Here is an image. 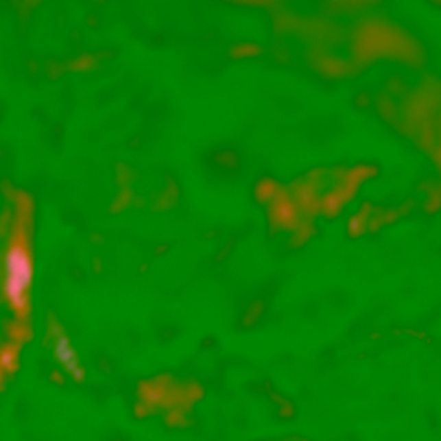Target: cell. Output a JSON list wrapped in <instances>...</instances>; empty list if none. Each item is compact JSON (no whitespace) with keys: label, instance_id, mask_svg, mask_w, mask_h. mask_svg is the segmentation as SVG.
I'll return each instance as SVG.
<instances>
[{"label":"cell","instance_id":"obj_1","mask_svg":"<svg viewBox=\"0 0 441 441\" xmlns=\"http://www.w3.org/2000/svg\"><path fill=\"white\" fill-rule=\"evenodd\" d=\"M378 59H393L412 67H422L427 52L422 43L402 26L383 18L357 23L352 33V60L367 67Z\"/></svg>","mask_w":441,"mask_h":441},{"label":"cell","instance_id":"obj_2","mask_svg":"<svg viewBox=\"0 0 441 441\" xmlns=\"http://www.w3.org/2000/svg\"><path fill=\"white\" fill-rule=\"evenodd\" d=\"M312 66L328 80L350 78V76L359 75L363 69V66L357 64L355 60H345L329 53L326 47H315L314 53H312Z\"/></svg>","mask_w":441,"mask_h":441},{"label":"cell","instance_id":"obj_3","mask_svg":"<svg viewBox=\"0 0 441 441\" xmlns=\"http://www.w3.org/2000/svg\"><path fill=\"white\" fill-rule=\"evenodd\" d=\"M374 211H376V205L372 204L371 200H363L362 204L359 205V208H357V211L348 217V221H346L345 230H346V235H348V238L357 240V238L369 233V219H371V215L374 214Z\"/></svg>","mask_w":441,"mask_h":441},{"label":"cell","instance_id":"obj_4","mask_svg":"<svg viewBox=\"0 0 441 441\" xmlns=\"http://www.w3.org/2000/svg\"><path fill=\"white\" fill-rule=\"evenodd\" d=\"M378 5V2H350V0H345V2H326L322 8H324L326 14H357V12H362L366 9H371Z\"/></svg>","mask_w":441,"mask_h":441},{"label":"cell","instance_id":"obj_5","mask_svg":"<svg viewBox=\"0 0 441 441\" xmlns=\"http://www.w3.org/2000/svg\"><path fill=\"white\" fill-rule=\"evenodd\" d=\"M374 106L379 116L385 119V123L396 128V124H398V102H396L393 97H390L388 93H381V95L374 100Z\"/></svg>","mask_w":441,"mask_h":441},{"label":"cell","instance_id":"obj_6","mask_svg":"<svg viewBox=\"0 0 441 441\" xmlns=\"http://www.w3.org/2000/svg\"><path fill=\"white\" fill-rule=\"evenodd\" d=\"M346 173H348V176L352 178V180H355L357 183L363 184L367 183V181L376 180V178L381 174V167L374 163H359L350 166Z\"/></svg>","mask_w":441,"mask_h":441},{"label":"cell","instance_id":"obj_7","mask_svg":"<svg viewBox=\"0 0 441 441\" xmlns=\"http://www.w3.org/2000/svg\"><path fill=\"white\" fill-rule=\"evenodd\" d=\"M426 187V200L422 202V211L427 215H434L441 211V183H427Z\"/></svg>","mask_w":441,"mask_h":441},{"label":"cell","instance_id":"obj_8","mask_svg":"<svg viewBox=\"0 0 441 441\" xmlns=\"http://www.w3.org/2000/svg\"><path fill=\"white\" fill-rule=\"evenodd\" d=\"M315 231H318V228H315V224L312 219H305V221H302V223L298 224L297 233H295V240H297V245L307 243V241L314 237Z\"/></svg>","mask_w":441,"mask_h":441},{"label":"cell","instance_id":"obj_9","mask_svg":"<svg viewBox=\"0 0 441 441\" xmlns=\"http://www.w3.org/2000/svg\"><path fill=\"white\" fill-rule=\"evenodd\" d=\"M390 97H393V99H403V97L409 93V88H407L405 82H403L400 76H393V78H390L388 82H386V92Z\"/></svg>","mask_w":441,"mask_h":441},{"label":"cell","instance_id":"obj_10","mask_svg":"<svg viewBox=\"0 0 441 441\" xmlns=\"http://www.w3.org/2000/svg\"><path fill=\"white\" fill-rule=\"evenodd\" d=\"M353 104H355V107H359V109L367 110L374 106V99L367 92H359L355 95V99H353Z\"/></svg>","mask_w":441,"mask_h":441},{"label":"cell","instance_id":"obj_11","mask_svg":"<svg viewBox=\"0 0 441 441\" xmlns=\"http://www.w3.org/2000/svg\"><path fill=\"white\" fill-rule=\"evenodd\" d=\"M434 5H438V8H441V2H433Z\"/></svg>","mask_w":441,"mask_h":441}]
</instances>
